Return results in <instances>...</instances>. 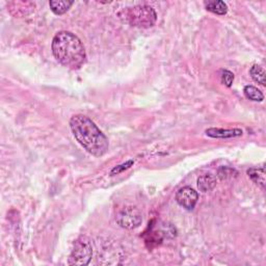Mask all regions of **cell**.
Returning <instances> with one entry per match:
<instances>
[{
    "label": "cell",
    "instance_id": "3957f363",
    "mask_svg": "<svg viewBox=\"0 0 266 266\" xmlns=\"http://www.w3.org/2000/svg\"><path fill=\"white\" fill-rule=\"evenodd\" d=\"M119 15L124 22L139 28L152 27L157 21V14L154 8L145 4L127 7Z\"/></svg>",
    "mask_w": 266,
    "mask_h": 266
},
{
    "label": "cell",
    "instance_id": "7c38bea8",
    "mask_svg": "<svg viewBox=\"0 0 266 266\" xmlns=\"http://www.w3.org/2000/svg\"><path fill=\"white\" fill-rule=\"evenodd\" d=\"M244 93L247 99L252 100V101H255V102H261L264 99V95L262 94V91L260 89H258V88L254 86L244 87Z\"/></svg>",
    "mask_w": 266,
    "mask_h": 266
},
{
    "label": "cell",
    "instance_id": "9a60e30c",
    "mask_svg": "<svg viewBox=\"0 0 266 266\" xmlns=\"http://www.w3.org/2000/svg\"><path fill=\"white\" fill-rule=\"evenodd\" d=\"M132 164H133V160H129V161H127L126 163H124V164H121V165L115 166V168H114V169L111 171V175H114V174H120V173H122L124 170H127V169H129Z\"/></svg>",
    "mask_w": 266,
    "mask_h": 266
},
{
    "label": "cell",
    "instance_id": "8fae6325",
    "mask_svg": "<svg viewBox=\"0 0 266 266\" xmlns=\"http://www.w3.org/2000/svg\"><path fill=\"white\" fill-rule=\"evenodd\" d=\"M73 1H66V0H61V1H57V0H51L49 2V6L51 8V11L55 15H63L66 12L69 11V8L73 5Z\"/></svg>",
    "mask_w": 266,
    "mask_h": 266
},
{
    "label": "cell",
    "instance_id": "8992f818",
    "mask_svg": "<svg viewBox=\"0 0 266 266\" xmlns=\"http://www.w3.org/2000/svg\"><path fill=\"white\" fill-rule=\"evenodd\" d=\"M199 200V195L197 191L189 186L182 187L178 190L176 194V201L177 203L185 208L186 210H193L196 207Z\"/></svg>",
    "mask_w": 266,
    "mask_h": 266
},
{
    "label": "cell",
    "instance_id": "5b68a950",
    "mask_svg": "<svg viewBox=\"0 0 266 266\" xmlns=\"http://www.w3.org/2000/svg\"><path fill=\"white\" fill-rule=\"evenodd\" d=\"M115 221L122 228L132 230L139 227L143 222V216L136 207L126 206L116 213Z\"/></svg>",
    "mask_w": 266,
    "mask_h": 266
},
{
    "label": "cell",
    "instance_id": "5bb4252c",
    "mask_svg": "<svg viewBox=\"0 0 266 266\" xmlns=\"http://www.w3.org/2000/svg\"><path fill=\"white\" fill-rule=\"evenodd\" d=\"M221 79L222 83L228 88H231L233 81H234V74H233L229 70H222V75H221Z\"/></svg>",
    "mask_w": 266,
    "mask_h": 266
},
{
    "label": "cell",
    "instance_id": "6da1fadb",
    "mask_svg": "<svg viewBox=\"0 0 266 266\" xmlns=\"http://www.w3.org/2000/svg\"><path fill=\"white\" fill-rule=\"evenodd\" d=\"M70 128L75 139L88 153L96 157H101L107 153L110 149L107 137L88 116L73 115L70 120Z\"/></svg>",
    "mask_w": 266,
    "mask_h": 266
},
{
    "label": "cell",
    "instance_id": "52a82bcc",
    "mask_svg": "<svg viewBox=\"0 0 266 266\" xmlns=\"http://www.w3.org/2000/svg\"><path fill=\"white\" fill-rule=\"evenodd\" d=\"M206 134L212 138H232L238 137L244 134L241 129H222V128H209L207 129Z\"/></svg>",
    "mask_w": 266,
    "mask_h": 266
},
{
    "label": "cell",
    "instance_id": "4fadbf2b",
    "mask_svg": "<svg viewBox=\"0 0 266 266\" xmlns=\"http://www.w3.org/2000/svg\"><path fill=\"white\" fill-rule=\"evenodd\" d=\"M249 74H251V77L256 81L259 83L261 86H265V71L262 68V66H258V65H254L251 70H249Z\"/></svg>",
    "mask_w": 266,
    "mask_h": 266
},
{
    "label": "cell",
    "instance_id": "9c48e42d",
    "mask_svg": "<svg viewBox=\"0 0 266 266\" xmlns=\"http://www.w3.org/2000/svg\"><path fill=\"white\" fill-rule=\"evenodd\" d=\"M216 185V178L211 174H206L198 179V187L202 193H207Z\"/></svg>",
    "mask_w": 266,
    "mask_h": 266
},
{
    "label": "cell",
    "instance_id": "7a4b0ae2",
    "mask_svg": "<svg viewBox=\"0 0 266 266\" xmlns=\"http://www.w3.org/2000/svg\"><path fill=\"white\" fill-rule=\"evenodd\" d=\"M51 48L56 61L68 69L78 70L87 62L85 46L80 39L70 31L57 32Z\"/></svg>",
    "mask_w": 266,
    "mask_h": 266
},
{
    "label": "cell",
    "instance_id": "277c9868",
    "mask_svg": "<svg viewBox=\"0 0 266 266\" xmlns=\"http://www.w3.org/2000/svg\"><path fill=\"white\" fill-rule=\"evenodd\" d=\"M93 256V246L89 237L80 236L74 243L72 252L69 256L68 264L75 266L88 265Z\"/></svg>",
    "mask_w": 266,
    "mask_h": 266
},
{
    "label": "cell",
    "instance_id": "ba28073f",
    "mask_svg": "<svg viewBox=\"0 0 266 266\" xmlns=\"http://www.w3.org/2000/svg\"><path fill=\"white\" fill-rule=\"evenodd\" d=\"M246 174L249 179H251L257 186H259L262 190H264L266 184L265 168H251L246 171Z\"/></svg>",
    "mask_w": 266,
    "mask_h": 266
},
{
    "label": "cell",
    "instance_id": "30bf717a",
    "mask_svg": "<svg viewBox=\"0 0 266 266\" xmlns=\"http://www.w3.org/2000/svg\"><path fill=\"white\" fill-rule=\"evenodd\" d=\"M205 7L207 11H209L215 15L224 16L228 13V6L222 0H214V1H206Z\"/></svg>",
    "mask_w": 266,
    "mask_h": 266
}]
</instances>
